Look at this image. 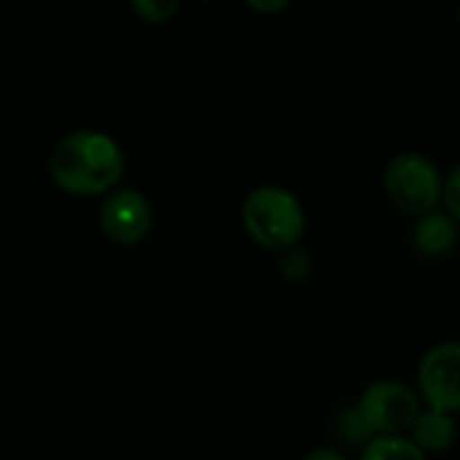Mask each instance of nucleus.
<instances>
[{"instance_id":"nucleus-1","label":"nucleus","mask_w":460,"mask_h":460,"mask_svg":"<svg viewBox=\"0 0 460 460\" xmlns=\"http://www.w3.org/2000/svg\"><path fill=\"white\" fill-rule=\"evenodd\" d=\"M49 172L62 191L94 197L121 181L124 151L105 132L78 129L57 140L49 156Z\"/></svg>"},{"instance_id":"nucleus-2","label":"nucleus","mask_w":460,"mask_h":460,"mask_svg":"<svg viewBox=\"0 0 460 460\" xmlns=\"http://www.w3.org/2000/svg\"><path fill=\"white\" fill-rule=\"evenodd\" d=\"M305 208L299 197L286 186H256L243 202V226L264 248H294L305 234Z\"/></svg>"},{"instance_id":"nucleus-3","label":"nucleus","mask_w":460,"mask_h":460,"mask_svg":"<svg viewBox=\"0 0 460 460\" xmlns=\"http://www.w3.org/2000/svg\"><path fill=\"white\" fill-rule=\"evenodd\" d=\"M445 178L437 162L420 151H402L385 164V191L394 205L412 216H426L442 202Z\"/></svg>"},{"instance_id":"nucleus-4","label":"nucleus","mask_w":460,"mask_h":460,"mask_svg":"<svg viewBox=\"0 0 460 460\" xmlns=\"http://www.w3.org/2000/svg\"><path fill=\"white\" fill-rule=\"evenodd\" d=\"M356 407L375 437H402V431L412 429L415 418L420 415L415 388L388 377L369 383Z\"/></svg>"},{"instance_id":"nucleus-5","label":"nucleus","mask_w":460,"mask_h":460,"mask_svg":"<svg viewBox=\"0 0 460 460\" xmlns=\"http://www.w3.org/2000/svg\"><path fill=\"white\" fill-rule=\"evenodd\" d=\"M418 388L429 407L460 412V342L431 345L418 364Z\"/></svg>"},{"instance_id":"nucleus-6","label":"nucleus","mask_w":460,"mask_h":460,"mask_svg":"<svg viewBox=\"0 0 460 460\" xmlns=\"http://www.w3.org/2000/svg\"><path fill=\"white\" fill-rule=\"evenodd\" d=\"M154 224L151 202L137 189L113 191L100 208V229L119 245H135L148 237Z\"/></svg>"},{"instance_id":"nucleus-7","label":"nucleus","mask_w":460,"mask_h":460,"mask_svg":"<svg viewBox=\"0 0 460 460\" xmlns=\"http://www.w3.org/2000/svg\"><path fill=\"white\" fill-rule=\"evenodd\" d=\"M412 240L423 256H431V259L447 256L458 243V221L447 210L437 208L415 221Z\"/></svg>"},{"instance_id":"nucleus-8","label":"nucleus","mask_w":460,"mask_h":460,"mask_svg":"<svg viewBox=\"0 0 460 460\" xmlns=\"http://www.w3.org/2000/svg\"><path fill=\"white\" fill-rule=\"evenodd\" d=\"M412 442L429 456H439V453H447L458 437V423H456V415L450 412H442V410H434V407H426L420 410V415L415 418L412 423Z\"/></svg>"},{"instance_id":"nucleus-9","label":"nucleus","mask_w":460,"mask_h":460,"mask_svg":"<svg viewBox=\"0 0 460 460\" xmlns=\"http://www.w3.org/2000/svg\"><path fill=\"white\" fill-rule=\"evenodd\" d=\"M358 460H429L410 437H375Z\"/></svg>"},{"instance_id":"nucleus-10","label":"nucleus","mask_w":460,"mask_h":460,"mask_svg":"<svg viewBox=\"0 0 460 460\" xmlns=\"http://www.w3.org/2000/svg\"><path fill=\"white\" fill-rule=\"evenodd\" d=\"M278 272L283 280L288 283H305L313 272V261H310V253L299 251V248H288L283 251V256L278 259Z\"/></svg>"},{"instance_id":"nucleus-11","label":"nucleus","mask_w":460,"mask_h":460,"mask_svg":"<svg viewBox=\"0 0 460 460\" xmlns=\"http://www.w3.org/2000/svg\"><path fill=\"white\" fill-rule=\"evenodd\" d=\"M132 11L146 24H164L175 16L178 3L175 0H132Z\"/></svg>"},{"instance_id":"nucleus-12","label":"nucleus","mask_w":460,"mask_h":460,"mask_svg":"<svg viewBox=\"0 0 460 460\" xmlns=\"http://www.w3.org/2000/svg\"><path fill=\"white\" fill-rule=\"evenodd\" d=\"M337 429H340L342 437H345L348 442H353V445H358V442L369 445V442L375 439V434H372L369 426L364 423L358 407H345V412H342L340 420H337Z\"/></svg>"},{"instance_id":"nucleus-13","label":"nucleus","mask_w":460,"mask_h":460,"mask_svg":"<svg viewBox=\"0 0 460 460\" xmlns=\"http://www.w3.org/2000/svg\"><path fill=\"white\" fill-rule=\"evenodd\" d=\"M442 202H445V210H447L456 221H460V162L447 172V178H445Z\"/></svg>"},{"instance_id":"nucleus-14","label":"nucleus","mask_w":460,"mask_h":460,"mask_svg":"<svg viewBox=\"0 0 460 460\" xmlns=\"http://www.w3.org/2000/svg\"><path fill=\"white\" fill-rule=\"evenodd\" d=\"M305 460H350L345 453H340V450H334V447H318V450H313L310 456Z\"/></svg>"},{"instance_id":"nucleus-15","label":"nucleus","mask_w":460,"mask_h":460,"mask_svg":"<svg viewBox=\"0 0 460 460\" xmlns=\"http://www.w3.org/2000/svg\"><path fill=\"white\" fill-rule=\"evenodd\" d=\"M248 5H251V8H256V11H267V13H270V11H283V8H288L291 3H288V0H275V3H261V0H251Z\"/></svg>"},{"instance_id":"nucleus-16","label":"nucleus","mask_w":460,"mask_h":460,"mask_svg":"<svg viewBox=\"0 0 460 460\" xmlns=\"http://www.w3.org/2000/svg\"><path fill=\"white\" fill-rule=\"evenodd\" d=\"M458 16H460V11H458Z\"/></svg>"}]
</instances>
